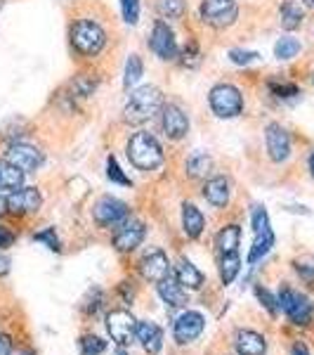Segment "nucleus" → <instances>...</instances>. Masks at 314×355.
I'll return each mask as SVG.
<instances>
[{"label": "nucleus", "instance_id": "f8f14e48", "mask_svg": "<svg viewBox=\"0 0 314 355\" xmlns=\"http://www.w3.org/2000/svg\"><path fill=\"white\" fill-rule=\"evenodd\" d=\"M145 234H147L145 223L128 218V220L121 223L118 232L113 234V246H116L118 251H123V254H128V251H135L137 246L145 242Z\"/></svg>", "mask_w": 314, "mask_h": 355}, {"label": "nucleus", "instance_id": "c85d7f7f", "mask_svg": "<svg viewBox=\"0 0 314 355\" xmlns=\"http://www.w3.org/2000/svg\"><path fill=\"white\" fill-rule=\"evenodd\" d=\"M187 10L185 0H156V12L161 19H182Z\"/></svg>", "mask_w": 314, "mask_h": 355}, {"label": "nucleus", "instance_id": "1a4fd4ad", "mask_svg": "<svg viewBox=\"0 0 314 355\" xmlns=\"http://www.w3.org/2000/svg\"><path fill=\"white\" fill-rule=\"evenodd\" d=\"M5 159L24 173H33L43 166V152L33 145H26V142H12L5 152Z\"/></svg>", "mask_w": 314, "mask_h": 355}, {"label": "nucleus", "instance_id": "f03ea898", "mask_svg": "<svg viewBox=\"0 0 314 355\" xmlns=\"http://www.w3.org/2000/svg\"><path fill=\"white\" fill-rule=\"evenodd\" d=\"M125 152H128L130 164L140 171H156L158 166L165 162L161 142H158L151 133H147V130H137V133L128 140Z\"/></svg>", "mask_w": 314, "mask_h": 355}, {"label": "nucleus", "instance_id": "b1692460", "mask_svg": "<svg viewBox=\"0 0 314 355\" xmlns=\"http://www.w3.org/2000/svg\"><path fill=\"white\" fill-rule=\"evenodd\" d=\"M239 242H241V230H239V225L222 227V230L218 232V237H215V246H218V251L222 256H225V254H237Z\"/></svg>", "mask_w": 314, "mask_h": 355}, {"label": "nucleus", "instance_id": "c03bdc74", "mask_svg": "<svg viewBox=\"0 0 314 355\" xmlns=\"http://www.w3.org/2000/svg\"><path fill=\"white\" fill-rule=\"evenodd\" d=\"M10 270V259L8 256H0V275H5Z\"/></svg>", "mask_w": 314, "mask_h": 355}, {"label": "nucleus", "instance_id": "39448f33", "mask_svg": "<svg viewBox=\"0 0 314 355\" xmlns=\"http://www.w3.org/2000/svg\"><path fill=\"white\" fill-rule=\"evenodd\" d=\"M149 50L163 62H173L180 57L178 38H175V31L168 26V21L165 19L154 21L151 33H149Z\"/></svg>", "mask_w": 314, "mask_h": 355}, {"label": "nucleus", "instance_id": "5701e85b", "mask_svg": "<svg viewBox=\"0 0 314 355\" xmlns=\"http://www.w3.org/2000/svg\"><path fill=\"white\" fill-rule=\"evenodd\" d=\"M279 17H281V26L286 31H295L305 19V12H302V5L298 0H284L281 8H279Z\"/></svg>", "mask_w": 314, "mask_h": 355}, {"label": "nucleus", "instance_id": "e433bc0d", "mask_svg": "<svg viewBox=\"0 0 314 355\" xmlns=\"http://www.w3.org/2000/svg\"><path fill=\"white\" fill-rule=\"evenodd\" d=\"M230 60L234 62V64H239V67H248V64H253V62H258L260 55L255 53V50H239V48H234V50H230Z\"/></svg>", "mask_w": 314, "mask_h": 355}, {"label": "nucleus", "instance_id": "f257e3e1", "mask_svg": "<svg viewBox=\"0 0 314 355\" xmlns=\"http://www.w3.org/2000/svg\"><path fill=\"white\" fill-rule=\"evenodd\" d=\"M163 93L156 85H142V88L130 90L128 100L123 107V121L130 125H142L151 121L156 114L163 110Z\"/></svg>", "mask_w": 314, "mask_h": 355}, {"label": "nucleus", "instance_id": "cd10ccee", "mask_svg": "<svg viewBox=\"0 0 314 355\" xmlns=\"http://www.w3.org/2000/svg\"><path fill=\"white\" fill-rule=\"evenodd\" d=\"M239 270H241V259L239 254H225L220 259V279L222 284H232L237 279Z\"/></svg>", "mask_w": 314, "mask_h": 355}, {"label": "nucleus", "instance_id": "dca6fc26", "mask_svg": "<svg viewBox=\"0 0 314 355\" xmlns=\"http://www.w3.org/2000/svg\"><path fill=\"white\" fill-rule=\"evenodd\" d=\"M43 199L41 192L36 187H19V190H12L8 197V214H36L41 209Z\"/></svg>", "mask_w": 314, "mask_h": 355}, {"label": "nucleus", "instance_id": "a19ab883", "mask_svg": "<svg viewBox=\"0 0 314 355\" xmlns=\"http://www.w3.org/2000/svg\"><path fill=\"white\" fill-rule=\"evenodd\" d=\"M255 296H258V301L267 308V311H270L272 315H277V311H279V301L274 299L270 291H267L265 287H255Z\"/></svg>", "mask_w": 314, "mask_h": 355}, {"label": "nucleus", "instance_id": "c756f323", "mask_svg": "<svg viewBox=\"0 0 314 355\" xmlns=\"http://www.w3.org/2000/svg\"><path fill=\"white\" fill-rule=\"evenodd\" d=\"M302 50V45L298 38H293V36H284V38H279L277 45H274V57L277 60H293V57H298V53Z\"/></svg>", "mask_w": 314, "mask_h": 355}, {"label": "nucleus", "instance_id": "72a5a7b5", "mask_svg": "<svg viewBox=\"0 0 314 355\" xmlns=\"http://www.w3.org/2000/svg\"><path fill=\"white\" fill-rule=\"evenodd\" d=\"M107 351V341H102L100 336H83L81 339V355H102Z\"/></svg>", "mask_w": 314, "mask_h": 355}, {"label": "nucleus", "instance_id": "473e14b6", "mask_svg": "<svg viewBox=\"0 0 314 355\" xmlns=\"http://www.w3.org/2000/svg\"><path fill=\"white\" fill-rule=\"evenodd\" d=\"M107 178H109L111 182H116V185H123V187H130L133 182H130V178L123 173V168L118 166L116 157H109L107 159Z\"/></svg>", "mask_w": 314, "mask_h": 355}, {"label": "nucleus", "instance_id": "4468645a", "mask_svg": "<svg viewBox=\"0 0 314 355\" xmlns=\"http://www.w3.org/2000/svg\"><path fill=\"white\" fill-rule=\"evenodd\" d=\"M161 128L170 140H182L190 133V119L178 105H163L161 110Z\"/></svg>", "mask_w": 314, "mask_h": 355}, {"label": "nucleus", "instance_id": "20e7f679", "mask_svg": "<svg viewBox=\"0 0 314 355\" xmlns=\"http://www.w3.org/2000/svg\"><path fill=\"white\" fill-rule=\"evenodd\" d=\"M208 105L218 119H234L243 112V95L237 85L218 83L208 95Z\"/></svg>", "mask_w": 314, "mask_h": 355}, {"label": "nucleus", "instance_id": "412c9836", "mask_svg": "<svg viewBox=\"0 0 314 355\" xmlns=\"http://www.w3.org/2000/svg\"><path fill=\"white\" fill-rule=\"evenodd\" d=\"M175 279H178L185 289H201L205 277L192 261L182 259V261H178V266H175Z\"/></svg>", "mask_w": 314, "mask_h": 355}, {"label": "nucleus", "instance_id": "7c9ffc66", "mask_svg": "<svg viewBox=\"0 0 314 355\" xmlns=\"http://www.w3.org/2000/svg\"><path fill=\"white\" fill-rule=\"evenodd\" d=\"M210 166H213V159H210L205 152H196L187 159V173L192 178H203L210 171Z\"/></svg>", "mask_w": 314, "mask_h": 355}, {"label": "nucleus", "instance_id": "de8ad7c7", "mask_svg": "<svg viewBox=\"0 0 314 355\" xmlns=\"http://www.w3.org/2000/svg\"><path fill=\"white\" fill-rule=\"evenodd\" d=\"M310 171H312V178H314V152H312V157H310Z\"/></svg>", "mask_w": 314, "mask_h": 355}, {"label": "nucleus", "instance_id": "79ce46f5", "mask_svg": "<svg viewBox=\"0 0 314 355\" xmlns=\"http://www.w3.org/2000/svg\"><path fill=\"white\" fill-rule=\"evenodd\" d=\"M12 242H15V234L10 232L5 225H0V251L10 249V246H12Z\"/></svg>", "mask_w": 314, "mask_h": 355}, {"label": "nucleus", "instance_id": "49530a36", "mask_svg": "<svg viewBox=\"0 0 314 355\" xmlns=\"http://www.w3.org/2000/svg\"><path fill=\"white\" fill-rule=\"evenodd\" d=\"M5 214H8V199L0 197V216H5Z\"/></svg>", "mask_w": 314, "mask_h": 355}, {"label": "nucleus", "instance_id": "7ed1b4c3", "mask_svg": "<svg viewBox=\"0 0 314 355\" xmlns=\"http://www.w3.org/2000/svg\"><path fill=\"white\" fill-rule=\"evenodd\" d=\"M68 36H71V45L76 48V53L83 55V57L100 55L102 50H104V45H107V31L93 19L73 21Z\"/></svg>", "mask_w": 314, "mask_h": 355}, {"label": "nucleus", "instance_id": "f3484780", "mask_svg": "<svg viewBox=\"0 0 314 355\" xmlns=\"http://www.w3.org/2000/svg\"><path fill=\"white\" fill-rule=\"evenodd\" d=\"M234 348H237L239 355H265L267 341L265 336L253 329H239L237 336H234Z\"/></svg>", "mask_w": 314, "mask_h": 355}, {"label": "nucleus", "instance_id": "4c0bfd02", "mask_svg": "<svg viewBox=\"0 0 314 355\" xmlns=\"http://www.w3.org/2000/svg\"><path fill=\"white\" fill-rule=\"evenodd\" d=\"M33 239L36 242H43V244H48V249H53V251H62V244H59V237L55 234L53 227H48V230H41V232H36L33 234Z\"/></svg>", "mask_w": 314, "mask_h": 355}, {"label": "nucleus", "instance_id": "a18cd8bd", "mask_svg": "<svg viewBox=\"0 0 314 355\" xmlns=\"http://www.w3.org/2000/svg\"><path fill=\"white\" fill-rule=\"evenodd\" d=\"M290 355H310V351H307V348L302 346V343H295V346H293V353H290Z\"/></svg>", "mask_w": 314, "mask_h": 355}, {"label": "nucleus", "instance_id": "6ab92c4d", "mask_svg": "<svg viewBox=\"0 0 314 355\" xmlns=\"http://www.w3.org/2000/svg\"><path fill=\"white\" fill-rule=\"evenodd\" d=\"M137 341L149 355H156L163 348V331L156 322H140L137 324Z\"/></svg>", "mask_w": 314, "mask_h": 355}, {"label": "nucleus", "instance_id": "c9c22d12", "mask_svg": "<svg viewBox=\"0 0 314 355\" xmlns=\"http://www.w3.org/2000/svg\"><path fill=\"white\" fill-rule=\"evenodd\" d=\"M71 90H73V95H76V97H90L95 93V81H90L85 73H81V76H76L71 81Z\"/></svg>", "mask_w": 314, "mask_h": 355}, {"label": "nucleus", "instance_id": "2f4dec72", "mask_svg": "<svg viewBox=\"0 0 314 355\" xmlns=\"http://www.w3.org/2000/svg\"><path fill=\"white\" fill-rule=\"evenodd\" d=\"M250 223H253V232L255 234H262V232L272 230V227H270V216H267L265 206H260V204H255L253 211H250Z\"/></svg>", "mask_w": 314, "mask_h": 355}, {"label": "nucleus", "instance_id": "9b49d317", "mask_svg": "<svg viewBox=\"0 0 314 355\" xmlns=\"http://www.w3.org/2000/svg\"><path fill=\"white\" fill-rule=\"evenodd\" d=\"M265 145L272 162L281 164L290 157V135L281 123H270L265 128Z\"/></svg>", "mask_w": 314, "mask_h": 355}, {"label": "nucleus", "instance_id": "ea45409f", "mask_svg": "<svg viewBox=\"0 0 314 355\" xmlns=\"http://www.w3.org/2000/svg\"><path fill=\"white\" fill-rule=\"evenodd\" d=\"M182 62H185L187 67H196L198 62H201V53H198L196 41H190L185 45V50H182Z\"/></svg>", "mask_w": 314, "mask_h": 355}, {"label": "nucleus", "instance_id": "2eb2a0df", "mask_svg": "<svg viewBox=\"0 0 314 355\" xmlns=\"http://www.w3.org/2000/svg\"><path fill=\"white\" fill-rule=\"evenodd\" d=\"M140 275L147 282H163L165 277H170V261L161 249H154L145 259L140 261Z\"/></svg>", "mask_w": 314, "mask_h": 355}, {"label": "nucleus", "instance_id": "a211bd4d", "mask_svg": "<svg viewBox=\"0 0 314 355\" xmlns=\"http://www.w3.org/2000/svg\"><path fill=\"white\" fill-rule=\"evenodd\" d=\"M230 180H227L225 175H215L210 178V180H205L203 185V197L205 202L210 206H215V209H225L227 204H230Z\"/></svg>", "mask_w": 314, "mask_h": 355}, {"label": "nucleus", "instance_id": "6e6552de", "mask_svg": "<svg viewBox=\"0 0 314 355\" xmlns=\"http://www.w3.org/2000/svg\"><path fill=\"white\" fill-rule=\"evenodd\" d=\"M93 218L100 227H116L123 220H128V204L107 194V197L97 199L93 209Z\"/></svg>", "mask_w": 314, "mask_h": 355}, {"label": "nucleus", "instance_id": "bb28decb", "mask_svg": "<svg viewBox=\"0 0 314 355\" xmlns=\"http://www.w3.org/2000/svg\"><path fill=\"white\" fill-rule=\"evenodd\" d=\"M145 76V62L140 55H130L125 62V71H123V88L130 90L133 85L140 83V78Z\"/></svg>", "mask_w": 314, "mask_h": 355}, {"label": "nucleus", "instance_id": "ddd939ff", "mask_svg": "<svg viewBox=\"0 0 314 355\" xmlns=\"http://www.w3.org/2000/svg\"><path fill=\"white\" fill-rule=\"evenodd\" d=\"M205 329V320L201 313L196 311H187L182 313L178 320H175L173 324V336L178 343H192L194 339H198V336L203 334Z\"/></svg>", "mask_w": 314, "mask_h": 355}, {"label": "nucleus", "instance_id": "9d476101", "mask_svg": "<svg viewBox=\"0 0 314 355\" xmlns=\"http://www.w3.org/2000/svg\"><path fill=\"white\" fill-rule=\"evenodd\" d=\"M107 329L118 346H128L137 339V320L128 311H113L107 315Z\"/></svg>", "mask_w": 314, "mask_h": 355}, {"label": "nucleus", "instance_id": "8fccbe9b", "mask_svg": "<svg viewBox=\"0 0 314 355\" xmlns=\"http://www.w3.org/2000/svg\"><path fill=\"white\" fill-rule=\"evenodd\" d=\"M113 355H130V353L123 351V348H118V351H113Z\"/></svg>", "mask_w": 314, "mask_h": 355}, {"label": "nucleus", "instance_id": "a878e982", "mask_svg": "<svg viewBox=\"0 0 314 355\" xmlns=\"http://www.w3.org/2000/svg\"><path fill=\"white\" fill-rule=\"evenodd\" d=\"M272 246H274V232L272 230H267L262 234H255V242H253V246H250V251H248V266H255L258 261L265 259V256L272 251Z\"/></svg>", "mask_w": 314, "mask_h": 355}, {"label": "nucleus", "instance_id": "393cba45", "mask_svg": "<svg viewBox=\"0 0 314 355\" xmlns=\"http://www.w3.org/2000/svg\"><path fill=\"white\" fill-rule=\"evenodd\" d=\"M24 171H19L8 159H3L0 162V190H19L21 182H24Z\"/></svg>", "mask_w": 314, "mask_h": 355}, {"label": "nucleus", "instance_id": "423d86ee", "mask_svg": "<svg viewBox=\"0 0 314 355\" xmlns=\"http://www.w3.org/2000/svg\"><path fill=\"white\" fill-rule=\"evenodd\" d=\"M239 5L237 0H203L201 3V19L203 24L213 28H227L237 21Z\"/></svg>", "mask_w": 314, "mask_h": 355}, {"label": "nucleus", "instance_id": "37998d69", "mask_svg": "<svg viewBox=\"0 0 314 355\" xmlns=\"http://www.w3.org/2000/svg\"><path fill=\"white\" fill-rule=\"evenodd\" d=\"M0 355H12V341L5 334H0Z\"/></svg>", "mask_w": 314, "mask_h": 355}, {"label": "nucleus", "instance_id": "f704fd0d", "mask_svg": "<svg viewBox=\"0 0 314 355\" xmlns=\"http://www.w3.org/2000/svg\"><path fill=\"white\" fill-rule=\"evenodd\" d=\"M121 12L125 24L135 26L140 21V0H121Z\"/></svg>", "mask_w": 314, "mask_h": 355}, {"label": "nucleus", "instance_id": "aec40b11", "mask_svg": "<svg viewBox=\"0 0 314 355\" xmlns=\"http://www.w3.org/2000/svg\"><path fill=\"white\" fill-rule=\"evenodd\" d=\"M158 296L163 299V303H168V306H173V308H185L187 301H190L187 289L182 287L178 279H170V277L158 282Z\"/></svg>", "mask_w": 314, "mask_h": 355}, {"label": "nucleus", "instance_id": "4be33fe9", "mask_svg": "<svg viewBox=\"0 0 314 355\" xmlns=\"http://www.w3.org/2000/svg\"><path fill=\"white\" fill-rule=\"evenodd\" d=\"M203 227H205V218H203L201 211H198L194 204L182 206V230H185L187 237H192V239L201 237Z\"/></svg>", "mask_w": 314, "mask_h": 355}, {"label": "nucleus", "instance_id": "09e8293b", "mask_svg": "<svg viewBox=\"0 0 314 355\" xmlns=\"http://www.w3.org/2000/svg\"><path fill=\"white\" fill-rule=\"evenodd\" d=\"M302 3H305V5H307V8H310V10H314V0H302Z\"/></svg>", "mask_w": 314, "mask_h": 355}, {"label": "nucleus", "instance_id": "0eeeda50", "mask_svg": "<svg viewBox=\"0 0 314 355\" xmlns=\"http://www.w3.org/2000/svg\"><path fill=\"white\" fill-rule=\"evenodd\" d=\"M277 301H279V308L288 315L293 324H307L312 320V311H314L312 301L307 299L305 294H300V291L284 287L281 291H279Z\"/></svg>", "mask_w": 314, "mask_h": 355}, {"label": "nucleus", "instance_id": "58836bf2", "mask_svg": "<svg viewBox=\"0 0 314 355\" xmlns=\"http://www.w3.org/2000/svg\"><path fill=\"white\" fill-rule=\"evenodd\" d=\"M270 90L277 97H295V95H300V90H298V85H293V83H279V81H270Z\"/></svg>", "mask_w": 314, "mask_h": 355}]
</instances>
